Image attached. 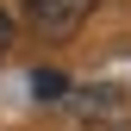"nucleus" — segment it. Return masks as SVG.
Instances as JSON below:
<instances>
[{
	"label": "nucleus",
	"mask_w": 131,
	"mask_h": 131,
	"mask_svg": "<svg viewBox=\"0 0 131 131\" xmlns=\"http://www.w3.org/2000/svg\"><path fill=\"white\" fill-rule=\"evenodd\" d=\"M94 6H100V0H25V19L38 31H50V38H69Z\"/></svg>",
	"instance_id": "1"
},
{
	"label": "nucleus",
	"mask_w": 131,
	"mask_h": 131,
	"mask_svg": "<svg viewBox=\"0 0 131 131\" xmlns=\"http://www.w3.org/2000/svg\"><path fill=\"white\" fill-rule=\"evenodd\" d=\"M38 94H44V100H56V94H62V75H50V69H44V75H38Z\"/></svg>",
	"instance_id": "2"
},
{
	"label": "nucleus",
	"mask_w": 131,
	"mask_h": 131,
	"mask_svg": "<svg viewBox=\"0 0 131 131\" xmlns=\"http://www.w3.org/2000/svg\"><path fill=\"white\" fill-rule=\"evenodd\" d=\"M6 44H13V19L0 13V50H6Z\"/></svg>",
	"instance_id": "3"
}]
</instances>
